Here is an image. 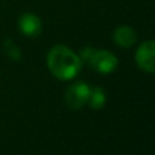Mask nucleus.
<instances>
[{
    "mask_svg": "<svg viewBox=\"0 0 155 155\" xmlns=\"http://www.w3.org/2000/svg\"><path fill=\"white\" fill-rule=\"evenodd\" d=\"M48 67L60 80L74 79L82 68V60L68 46L56 45L48 53Z\"/></svg>",
    "mask_w": 155,
    "mask_h": 155,
    "instance_id": "obj_1",
    "label": "nucleus"
},
{
    "mask_svg": "<svg viewBox=\"0 0 155 155\" xmlns=\"http://www.w3.org/2000/svg\"><path fill=\"white\" fill-rule=\"evenodd\" d=\"M82 57L80 60L87 61L95 71L101 74H110L116 71L118 65V60L112 52L101 49V51H95L93 48H84L82 51Z\"/></svg>",
    "mask_w": 155,
    "mask_h": 155,
    "instance_id": "obj_2",
    "label": "nucleus"
},
{
    "mask_svg": "<svg viewBox=\"0 0 155 155\" xmlns=\"http://www.w3.org/2000/svg\"><path fill=\"white\" fill-rule=\"evenodd\" d=\"M90 90L87 83L84 82H76L74 84H71L65 91V104L70 109H80L83 107L88 101V95H90Z\"/></svg>",
    "mask_w": 155,
    "mask_h": 155,
    "instance_id": "obj_3",
    "label": "nucleus"
},
{
    "mask_svg": "<svg viewBox=\"0 0 155 155\" xmlns=\"http://www.w3.org/2000/svg\"><path fill=\"white\" fill-rule=\"evenodd\" d=\"M155 44L154 41H146L139 46L136 52V63L144 72L154 74L155 70Z\"/></svg>",
    "mask_w": 155,
    "mask_h": 155,
    "instance_id": "obj_4",
    "label": "nucleus"
},
{
    "mask_svg": "<svg viewBox=\"0 0 155 155\" xmlns=\"http://www.w3.org/2000/svg\"><path fill=\"white\" fill-rule=\"evenodd\" d=\"M42 29V23L41 19L37 15L31 12H26L21 15L19 18V30L22 34L27 35V37H37L41 33Z\"/></svg>",
    "mask_w": 155,
    "mask_h": 155,
    "instance_id": "obj_5",
    "label": "nucleus"
},
{
    "mask_svg": "<svg viewBox=\"0 0 155 155\" xmlns=\"http://www.w3.org/2000/svg\"><path fill=\"white\" fill-rule=\"evenodd\" d=\"M113 40L121 48H131L137 40V34L131 26H118L113 33Z\"/></svg>",
    "mask_w": 155,
    "mask_h": 155,
    "instance_id": "obj_6",
    "label": "nucleus"
},
{
    "mask_svg": "<svg viewBox=\"0 0 155 155\" xmlns=\"http://www.w3.org/2000/svg\"><path fill=\"white\" fill-rule=\"evenodd\" d=\"M87 104L90 105L93 109H101L106 104V94L102 87H94L90 90V95H88Z\"/></svg>",
    "mask_w": 155,
    "mask_h": 155,
    "instance_id": "obj_7",
    "label": "nucleus"
},
{
    "mask_svg": "<svg viewBox=\"0 0 155 155\" xmlns=\"http://www.w3.org/2000/svg\"><path fill=\"white\" fill-rule=\"evenodd\" d=\"M4 52L14 61H18V60L21 59V51H19L18 45H16L15 42H12L11 40H7L4 42Z\"/></svg>",
    "mask_w": 155,
    "mask_h": 155,
    "instance_id": "obj_8",
    "label": "nucleus"
}]
</instances>
